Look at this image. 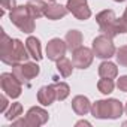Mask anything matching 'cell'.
<instances>
[{"instance_id":"4316f807","label":"cell","mask_w":127,"mask_h":127,"mask_svg":"<svg viewBox=\"0 0 127 127\" xmlns=\"http://www.w3.org/2000/svg\"><path fill=\"white\" fill-rule=\"evenodd\" d=\"M2 2V8H3V11H2V15H3V12L5 11H12L17 5H15V0H0Z\"/></svg>"},{"instance_id":"d4e9b609","label":"cell","mask_w":127,"mask_h":127,"mask_svg":"<svg viewBox=\"0 0 127 127\" xmlns=\"http://www.w3.org/2000/svg\"><path fill=\"white\" fill-rule=\"evenodd\" d=\"M118 29H120V33H127V8H126L123 17L118 18Z\"/></svg>"},{"instance_id":"e0dca14e","label":"cell","mask_w":127,"mask_h":127,"mask_svg":"<svg viewBox=\"0 0 127 127\" xmlns=\"http://www.w3.org/2000/svg\"><path fill=\"white\" fill-rule=\"evenodd\" d=\"M66 43L69 51H75L79 46H82V33L79 30H69L66 33Z\"/></svg>"},{"instance_id":"7c38bea8","label":"cell","mask_w":127,"mask_h":127,"mask_svg":"<svg viewBox=\"0 0 127 127\" xmlns=\"http://www.w3.org/2000/svg\"><path fill=\"white\" fill-rule=\"evenodd\" d=\"M69 9L66 6H63L60 3H55V2H51V3H46L45 5V17L51 21H57L60 18H64L67 15Z\"/></svg>"},{"instance_id":"277c9868","label":"cell","mask_w":127,"mask_h":127,"mask_svg":"<svg viewBox=\"0 0 127 127\" xmlns=\"http://www.w3.org/2000/svg\"><path fill=\"white\" fill-rule=\"evenodd\" d=\"M93 52H94L96 57L103 58V60L114 57L117 49H115L112 37L108 36V34H103V33L96 36L94 40H93Z\"/></svg>"},{"instance_id":"30bf717a","label":"cell","mask_w":127,"mask_h":127,"mask_svg":"<svg viewBox=\"0 0 127 127\" xmlns=\"http://www.w3.org/2000/svg\"><path fill=\"white\" fill-rule=\"evenodd\" d=\"M66 51H67V43L66 40L63 42L60 37H54L46 43V57L52 61H58L60 58H63Z\"/></svg>"},{"instance_id":"52a82bcc","label":"cell","mask_w":127,"mask_h":127,"mask_svg":"<svg viewBox=\"0 0 127 127\" xmlns=\"http://www.w3.org/2000/svg\"><path fill=\"white\" fill-rule=\"evenodd\" d=\"M66 8L79 21H85V20H88L91 17V9L88 8L87 0H67Z\"/></svg>"},{"instance_id":"ffe728a7","label":"cell","mask_w":127,"mask_h":127,"mask_svg":"<svg viewBox=\"0 0 127 127\" xmlns=\"http://www.w3.org/2000/svg\"><path fill=\"white\" fill-rule=\"evenodd\" d=\"M45 5H46V3H43L42 0H29L27 8H29L30 14L34 17V20H37V18H40L42 15H45V14H43V12H45Z\"/></svg>"},{"instance_id":"6da1fadb","label":"cell","mask_w":127,"mask_h":127,"mask_svg":"<svg viewBox=\"0 0 127 127\" xmlns=\"http://www.w3.org/2000/svg\"><path fill=\"white\" fill-rule=\"evenodd\" d=\"M124 106L117 99H108V100H96L91 103V115L99 120H117L123 115Z\"/></svg>"},{"instance_id":"484cf974","label":"cell","mask_w":127,"mask_h":127,"mask_svg":"<svg viewBox=\"0 0 127 127\" xmlns=\"http://www.w3.org/2000/svg\"><path fill=\"white\" fill-rule=\"evenodd\" d=\"M117 87H118V90H120V91L127 93V75L120 76V79L117 81Z\"/></svg>"},{"instance_id":"5bb4252c","label":"cell","mask_w":127,"mask_h":127,"mask_svg":"<svg viewBox=\"0 0 127 127\" xmlns=\"http://www.w3.org/2000/svg\"><path fill=\"white\" fill-rule=\"evenodd\" d=\"M72 109L75 111L76 115H87L91 111V103H90L88 97L79 94L72 99Z\"/></svg>"},{"instance_id":"2e32d148","label":"cell","mask_w":127,"mask_h":127,"mask_svg":"<svg viewBox=\"0 0 127 127\" xmlns=\"http://www.w3.org/2000/svg\"><path fill=\"white\" fill-rule=\"evenodd\" d=\"M29 57L30 54L27 51V46H24V43L20 39H14V64L27 61Z\"/></svg>"},{"instance_id":"4fadbf2b","label":"cell","mask_w":127,"mask_h":127,"mask_svg":"<svg viewBox=\"0 0 127 127\" xmlns=\"http://www.w3.org/2000/svg\"><path fill=\"white\" fill-rule=\"evenodd\" d=\"M54 100H57V94L54 90V85H45L40 87L37 91V102L43 106H49L54 103Z\"/></svg>"},{"instance_id":"cb8c5ba5","label":"cell","mask_w":127,"mask_h":127,"mask_svg":"<svg viewBox=\"0 0 127 127\" xmlns=\"http://www.w3.org/2000/svg\"><path fill=\"white\" fill-rule=\"evenodd\" d=\"M115 57H117V63L120 66L127 67V45L120 46L115 52Z\"/></svg>"},{"instance_id":"ac0fdd59","label":"cell","mask_w":127,"mask_h":127,"mask_svg":"<svg viewBox=\"0 0 127 127\" xmlns=\"http://www.w3.org/2000/svg\"><path fill=\"white\" fill-rule=\"evenodd\" d=\"M99 75L102 78L114 79L118 75V67H117L115 63H112V61H103V63H100V66H99Z\"/></svg>"},{"instance_id":"f546056e","label":"cell","mask_w":127,"mask_h":127,"mask_svg":"<svg viewBox=\"0 0 127 127\" xmlns=\"http://www.w3.org/2000/svg\"><path fill=\"white\" fill-rule=\"evenodd\" d=\"M114 2H118V3H121V2H126V0H114Z\"/></svg>"},{"instance_id":"8fae6325","label":"cell","mask_w":127,"mask_h":127,"mask_svg":"<svg viewBox=\"0 0 127 127\" xmlns=\"http://www.w3.org/2000/svg\"><path fill=\"white\" fill-rule=\"evenodd\" d=\"M49 120V115L45 109L39 108V106H32L27 114H26V123L27 127H39L42 124H45Z\"/></svg>"},{"instance_id":"83f0119b","label":"cell","mask_w":127,"mask_h":127,"mask_svg":"<svg viewBox=\"0 0 127 127\" xmlns=\"http://www.w3.org/2000/svg\"><path fill=\"white\" fill-rule=\"evenodd\" d=\"M8 106H9V102L6 99V96L2 94V96H0V112H6V108Z\"/></svg>"},{"instance_id":"7a4b0ae2","label":"cell","mask_w":127,"mask_h":127,"mask_svg":"<svg viewBox=\"0 0 127 127\" xmlns=\"http://www.w3.org/2000/svg\"><path fill=\"white\" fill-rule=\"evenodd\" d=\"M9 20L23 33H32V32H34V17L30 14L27 5L15 6L9 12Z\"/></svg>"},{"instance_id":"d6a6232c","label":"cell","mask_w":127,"mask_h":127,"mask_svg":"<svg viewBox=\"0 0 127 127\" xmlns=\"http://www.w3.org/2000/svg\"><path fill=\"white\" fill-rule=\"evenodd\" d=\"M48 2H55V0H48Z\"/></svg>"},{"instance_id":"d6986e66","label":"cell","mask_w":127,"mask_h":127,"mask_svg":"<svg viewBox=\"0 0 127 127\" xmlns=\"http://www.w3.org/2000/svg\"><path fill=\"white\" fill-rule=\"evenodd\" d=\"M57 63V70L60 72V75L61 76H64V78H67V76H70L72 75V72H73V61H70L69 58H66V57H63V58H60L58 61H55Z\"/></svg>"},{"instance_id":"ba28073f","label":"cell","mask_w":127,"mask_h":127,"mask_svg":"<svg viewBox=\"0 0 127 127\" xmlns=\"http://www.w3.org/2000/svg\"><path fill=\"white\" fill-rule=\"evenodd\" d=\"M93 58H94V52H93V49H90L87 46H79L72 54V61H73L75 67H78V69L90 67V64L93 63Z\"/></svg>"},{"instance_id":"603a6c76","label":"cell","mask_w":127,"mask_h":127,"mask_svg":"<svg viewBox=\"0 0 127 127\" xmlns=\"http://www.w3.org/2000/svg\"><path fill=\"white\" fill-rule=\"evenodd\" d=\"M114 87H115V84H114V81L109 79V78H102V79L97 82V90H99L102 94H111V93L114 91Z\"/></svg>"},{"instance_id":"f1b7e54d","label":"cell","mask_w":127,"mask_h":127,"mask_svg":"<svg viewBox=\"0 0 127 127\" xmlns=\"http://www.w3.org/2000/svg\"><path fill=\"white\" fill-rule=\"evenodd\" d=\"M76 126H91V123H88V121L82 120V121H78V123H76Z\"/></svg>"},{"instance_id":"44dd1931","label":"cell","mask_w":127,"mask_h":127,"mask_svg":"<svg viewBox=\"0 0 127 127\" xmlns=\"http://www.w3.org/2000/svg\"><path fill=\"white\" fill-rule=\"evenodd\" d=\"M52 85H54V90H55V94H57V100H64V99L69 97L70 87L66 82H55Z\"/></svg>"},{"instance_id":"9c48e42d","label":"cell","mask_w":127,"mask_h":127,"mask_svg":"<svg viewBox=\"0 0 127 127\" xmlns=\"http://www.w3.org/2000/svg\"><path fill=\"white\" fill-rule=\"evenodd\" d=\"M2 32V40H0V60L8 66H14V39H11L5 30Z\"/></svg>"},{"instance_id":"7402d4cb","label":"cell","mask_w":127,"mask_h":127,"mask_svg":"<svg viewBox=\"0 0 127 127\" xmlns=\"http://www.w3.org/2000/svg\"><path fill=\"white\" fill-rule=\"evenodd\" d=\"M21 115H23V105L18 103V102L12 103V105L9 106V109L6 111V114H5V117H6L8 121H14V120H17V118H20Z\"/></svg>"},{"instance_id":"8992f818","label":"cell","mask_w":127,"mask_h":127,"mask_svg":"<svg viewBox=\"0 0 127 127\" xmlns=\"http://www.w3.org/2000/svg\"><path fill=\"white\" fill-rule=\"evenodd\" d=\"M0 85H2V90L6 96H9L11 99H17L21 96L23 87H21V81L9 72H5L0 76Z\"/></svg>"},{"instance_id":"5b68a950","label":"cell","mask_w":127,"mask_h":127,"mask_svg":"<svg viewBox=\"0 0 127 127\" xmlns=\"http://www.w3.org/2000/svg\"><path fill=\"white\" fill-rule=\"evenodd\" d=\"M40 72V67L36 63L32 61H24V63H17L12 66V73L21 81V84L32 81L33 78H36Z\"/></svg>"},{"instance_id":"1f68e13d","label":"cell","mask_w":127,"mask_h":127,"mask_svg":"<svg viewBox=\"0 0 127 127\" xmlns=\"http://www.w3.org/2000/svg\"><path fill=\"white\" fill-rule=\"evenodd\" d=\"M123 126H127V121H126V123H124V124H123Z\"/></svg>"},{"instance_id":"9a60e30c","label":"cell","mask_w":127,"mask_h":127,"mask_svg":"<svg viewBox=\"0 0 127 127\" xmlns=\"http://www.w3.org/2000/svg\"><path fill=\"white\" fill-rule=\"evenodd\" d=\"M26 46H27V51L30 54V57L36 61H40L43 58L42 55V48H40V40L34 36H29L27 40H26Z\"/></svg>"},{"instance_id":"3957f363","label":"cell","mask_w":127,"mask_h":127,"mask_svg":"<svg viewBox=\"0 0 127 127\" xmlns=\"http://www.w3.org/2000/svg\"><path fill=\"white\" fill-rule=\"evenodd\" d=\"M96 21L100 27V32L103 34H108L111 37H115L117 34H120V29H118V18L115 15V12L112 9H105L102 12H99L96 15Z\"/></svg>"},{"instance_id":"4dcf8cb0","label":"cell","mask_w":127,"mask_h":127,"mask_svg":"<svg viewBox=\"0 0 127 127\" xmlns=\"http://www.w3.org/2000/svg\"><path fill=\"white\" fill-rule=\"evenodd\" d=\"M124 111H126V115H127V103H126V106H124Z\"/></svg>"}]
</instances>
